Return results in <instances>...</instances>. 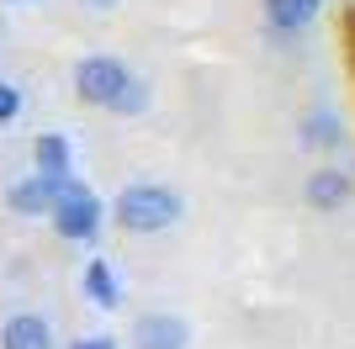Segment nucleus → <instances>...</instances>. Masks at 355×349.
<instances>
[{"label":"nucleus","instance_id":"nucleus-8","mask_svg":"<svg viewBox=\"0 0 355 349\" xmlns=\"http://www.w3.org/2000/svg\"><path fill=\"white\" fill-rule=\"evenodd\" d=\"M345 196H350V174H340V170H318L308 180V202L318 206V212H334Z\"/></svg>","mask_w":355,"mask_h":349},{"label":"nucleus","instance_id":"nucleus-12","mask_svg":"<svg viewBox=\"0 0 355 349\" xmlns=\"http://www.w3.org/2000/svg\"><path fill=\"white\" fill-rule=\"evenodd\" d=\"M74 349H117V344H112V339H80Z\"/></svg>","mask_w":355,"mask_h":349},{"label":"nucleus","instance_id":"nucleus-5","mask_svg":"<svg viewBox=\"0 0 355 349\" xmlns=\"http://www.w3.org/2000/svg\"><path fill=\"white\" fill-rule=\"evenodd\" d=\"M186 344H191L186 323L170 318V312H148L133 323V349H186Z\"/></svg>","mask_w":355,"mask_h":349},{"label":"nucleus","instance_id":"nucleus-3","mask_svg":"<svg viewBox=\"0 0 355 349\" xmlns=\"http://www.w3.org/2000/svg\"><path fill=\"white\" fill-rule=\"evenodd\" d=\"M48 217H53V233H59V238H74V244H80V238H96V228H101V202H96L80 180H69Z\"/></svg>","mask_w":355,"mask_h":349},{"label":"nucleus","instance_id":"nucleus-6","mask_svg":"<svg viewBox=\"0 0 355 349\" xmlns=\"http://www.w3.org/2000/svg\"><path fill=\"white\" fill-rule=\"evenodd\" d=\"M0 349H53V328L37 312H16L0 328Z\"/></svg>","mask_w":355,"mask_h":349},{"label":"nucleus","instance_id":"nucleus-1","mask_svg":"<svg viewBox=\"0 0 355 349\" xmlns=\"http://www.w3.org/2000/svg\"><path fill=\"white\" fill-rule=\"evenodd\" d=\"M74 96L85 106H101V111H138L144 106V90L128 74V64H117V58H106V53L74 64Z\"/></svg>","mask_w":355,"mask_h":349},{"label":"nucleus","instance_id":"nucleus-2","mask_svg":"<svg viewBox=\"0 0 355 349\" xmlns=\"http://www.w3.org/2000/svg\"><path fill=\"white\" fill-rule=\"evenodd\" d=\"M117 222L128 233H164L180 222V196L164 186H148V180H138V186H122L117 196Z\"/></svg>","mask_w":355,"mask_h":349},{"label":"nucleus","instance_id":"nucleus-9","mask_svg":"<svg viewBox=\"0 0 355 349\" xmlns=\"http://www.w3.org/2000/svg\"><path fill=\"white\" fill-rule=\"evenodd\" d=\"M32 159H37V174L64 180V174H69V143H64L59 132H43V138L32 143Z\"/></svg>","mask_w":355,"mask_h":349},{"label":"nucleus","instance_id":"nucleus-7","mask_svg":"<svg viewBox=\"0 0 355 349\" xmlns=\"http://www.w3.org/2000/svg\"><path fill=\"white\" fill-rule=\"evenodd\" d=\"M318 6H324V0H266V21L276 32H297L318 16Z\"/></svg>","mask_w":355,"mask_h":349},{"label":"nucleus","instance_id":"nucleus-13","mask_svg":"<svg viewBox=\"0 0 355 349\" xmlns=\"http://www.w3.org/2000/svg\"><path fill=\"white\" fill-rule=\"evenodd\" d=\"M90 11H112V6H117V0H85Z\"/></svg>","mask_w":355,"mask_h":349},{"label":"nucleus","instance_id":"nucleus-4","mask_svg":"<svg viewBox=\"0 0 355 349\" xmlns=\"http://www.w3.org/2000/svg\"><path fill=\"white\" fill-rule=\"evenodd\" d=\"M74 174H64V180H53V174H27V180H16L11 186V212H21V217H43V212H53V202H59V190L69 186Z\"/></svg>","mask_w":355,"mask_h":349},{"label":"nucleus","instance_id":"nucleus-11","mask_svg":"<svg viewBox=\"0 0 355 349\" xmlns=\"http://www.w3.org/2000/svg\"><path fill=\"white\" fill-rule=\"evenodd\" d=\"M16 111H21V90H16L11 80H0V127L16 122Z\"/></svg>","mask_w":355,"mask_h":349},{"label":"nucleus","instance_id":"nucleus-10","mask_svg":"<svg viewBox=\"0 0 355 349\" xmlns=\"http://www.w3.org/2000/svg\"><path fill=\"white\" fill-rule=\"evenodd\" d=\"M85 291H90V302L106 307V312L117 307V280H112V265H106V260H90L85 265Z\"/></svg>","mask_w":355,"mask_h":349}]
</instances>
